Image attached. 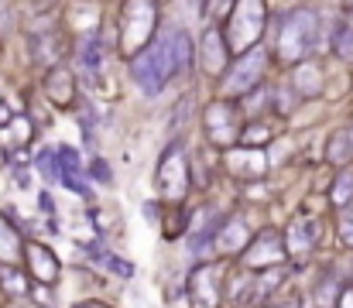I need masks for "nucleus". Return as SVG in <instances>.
I'll return each mask as SVG.
<instances>
[{
	"mask_svg": "<svg viewBox=\"0 0 353 308\" xmlns=\"http://www.w3.org/2000/svg\"><path fill=\"white\" fill-rule=\"evenodd\" d=\"M350 137H353V127H350Z\"/></svg>",
	"mask_w": 353,
	"mask_h": 308,
	"instance_id": "58836bf2",
	"label": "nucleus"
},
{
	"mask_svg": "<svg viewBox=\"0 0 353 308\" xmlns=\"http://www.w3.org/2000/svg\"><path fill=\"white\" fill-rule=\"evenodd\" d=\"M24 264H28V278H34V285L41 288H55L62 278V260L52 247L28 240L24 243Z\"/></svg>",
	"mask_w": 353,
	"mask_h": 308,
	"instance_id": "9b49d317",
	"label": "nucleus"
},
{
	"mask_svg": "<svg viewBox=\"0 0 353 308\" xmlns=\"http://www.w3.org/2000/svg\"><path fill=\"white\" fill-rule=\"evenodd\" d=\"M240 257H243L247 271H254V274H264V271L281 267V264H285V257H288L285 233H281V229H274V226L257 229V233H254V240H250V247H247Z\"/></svg>",
	"mask_w": 353,
	"mask_h": 308,
	"instance_id": "1a4fd4ad",
	"label": "nucleus"
},
{
	"mask_svg": "<svg viewBox=\"0 0 353 308\" xmlns=\"http://www.w3.org/2000/svg\"><path fill=\"white\" fill-rule=\"evenodd\" d=\"M31 55L34 62L41 65H59V55H62V45H59V34L55 31H31Z\"/></svg>",
	"mask_w": 353,
	"mask_h": 308,
	"instance_id": "a211bd4d",
	"label": "nucleus"
},
{
	"mask_svg": "<svg viewBox=\"0 0 353 308\" xmlns=\"http://www.w3.org/2000/svg\"><path fill=\"white\" fill-rule=\"evenodd\" d=\"M319 34V14L312 7H295L285 17H278V34H274V55L285 65L305 62Z\"/></svg>",
	"mask_w": 353,
	"mask_h": 308,
	"instance_id": "f03ea898",
	"label": "nucleus"
},
{
	"mask_svg": "<svg viewBox=\"0 0 353 308\" xmlns=\"http://www.w3.org/2000/svg\"><path fill=\"white\" fill-rule=\"evenodd\" d=\"M264 31H268V3L264 0H236L230 17L223 21V38H227V48L234 59L254 52L261 45Z\"/></svg>",
	"mask_w": 353,
	"mask_h": 308,
	"instance_id": "7ed1b4c3",
	"label": "nucleus"
},
{
	"mask_svg": "<svg viewBox=\"0 0 353 308\" xmlns=\"http://www.w3.org/2000/svg\"><path fill=\"white\" fill-rule=\"evenodd\" d=\"M230 48H227V38H223V28L220 24H206V31L199 34V62L210 76H227V69L234 65L230 62Z\"/></svg>",
	"mask_w": 353,
	"mask_h": 308,
	"instance_id": "f8f14e48",
	"label": "nucleus"
},
{
	"mask_svg": "<svg viewBox=\"0 0 353 308\" xmlns=\"http://www.w3.org/2000/svg\"><path fill=\"white\" fill-rule=\"evenodd\" d=\"M24 254V240L17 233V226L7 223V216L0 212V264H14Z\"/></svg>",
	"mask_w": 353,
	"mask_h": 308,
	"instance_id": "aec40b11",
	"label": "nucleus"
},
{
	"mask_svg": "<svg viewBox=\"0 0 353 308\" xmlns=\"http://www.w3.org/2000/svg\"><path fill=\"white\" fill-rule=\"evenodd\" d=\"M76 62H79V69L86 76H100V69H103V45H100V34L97 31L79 34V41H76Z\"/></svg>",
	"mask_w": 353,
	"mask_h": 308,
	"instance_id": "dca6fc26",
	"label": "nucleus"
},
{
	"mask_svg": "<svg viewBox=\"0 0 353 308\" xmlns=\"http://www.w3.org/2000/svg\"><path fill=\"white\" fill-rule=\"evenodd\" d=\"M292 90H295V86H285V90L278 86V90L271 93V110H274L278 116H292V113H295V106H299V100H302V96H299V93H292Z\"/></svg>",
	"mask_w": 353,
	"mask_h": 308,
	"instance_id": "b1692460",
	"label": "nucleus"
},
{
	"mask_svg": "<svg viewBox=\"0 0 353 308\" xmlns=\"http://www.w3.org/2000/svg\"><path fill=\"white\" fill-rule=\"evenodd\" d=\"M192 38L182 31V28H168V31H158L154 41L137 52L130 59V79L134 86L144 93V96H158L175 76H185L192 69Z\"/></svg>",
	"mask_w": 353,
	"mask_h": 308,
	"instance_id": "f257e3e1",
	"label": "nucleus"
},
{
	"mask_svg": "<svg viewBox=\"0 0 353 308\" xmlns=\"http://www.w3.org/2000/svg\"><path fill=\"white\" fill-rule=\"evenodd\" d=\"M292 86H295L299 96H319L323 93V69H319V62H312V59L299 62L295 72H292Z\"/></svg>",
	"mask_w": 353,
	"mask_h": 308,
	"instance_id": "f3484780",
	"label": "nucleus"
},
{
	"mask_svg": "<svg viewBox=\"0 0 353 308\" xmlns=\"http://www.w3.org/2000/svg\"><path fill=\"white\" fill-rule=\"evenodd\" d=\"M264 69H268V52H264L261 45H257L254 52L234 59V65H230L227 76H223V96H227V100H243V96H250V93L261 86Z\"/></svg>",
	"mask_w": 353,
	"mask_h": 308,
	"instance_id": "0eeeda50",
	"label": "nucleus"
},
{
	"mask_svg": "<svg viewBox=\"0 0 353 308\" xmlns=\"http://www.w3.org/2000/svg\"><path fill=\"white\" fill-rule=\"evenodd\" d=\"M268 308H302V298L295 295V291H288V295H281V298H274Z\"/></svg>",
	"mask_w": 353,
	"mask_h": 308,
	"instance_id": "7c9ffc66",
	"label": "nucleus"
},
{
	"mask_svg": "<svg viewBox=\"0 0 353 308\" xmlns=\"http://www.w3.org/2000/svg\"><path fill=\"white\" fill-rule=\"evenodd\" d=\"M330 203L336 205L340 212H343L347 205H353V168H350V165L336 172V178H333V189H330Z\"/></svg>",
	"mask_w": 353,
	"mask_h": 308,
	"instance_id": "412c9836",
	"label": "nucleus"
},
{
	"mask_svg": "<svg viewBox=\"0 0 353 308\" xmlns=\"http://www.w3.org/2000/svg\"><path fill=\"white\" fill-rule=\"evenodd\" d=\"M10 120H14V116H10V106L0 103V123H10Z\"/></svg>",
	"mask_w": 353,
	"mask_h": 308,
	"instance_id": "f704fd0d",
	"label": "nucleus"
},
{
	"mask_svg": "<svg viewBox=\"0 0 353 308\" xmlns=\"http://www.w3.org/2000/svg\"><path fill=\"white\" fill-rule=\"evenodd\" d=\"M227 260H206L199 267H192L189 274V302L192 308H220L223 305V291H227Z\"/></svg>",
	"mask_w": 353,
	"mask_h": 308,
	"instance_id": "6e6552de",
	"label": "nucleus"
},
{
	"mask_svg": "<svg viewBox=\"0 0 353 308\" xmlns=\"http://www.w3.org/2000/svg\"><path fill=\"white\" fill-rule=\"evenodd\" d=\"M243 127H247V123L240 120V106H236V100L220 96V100H210L203 106V134H206V141H210L213 147H220V151L236 147Z\"/></svg>",
	"mask_w": 353,
	"mask_h": 308,
	"instance_id": "423d86ee",
	"label": "nucleus"
},
{
	"mask_svg": "<svg viewBox=\"0 0 353 308\" xmlns=\"http://www.w3.org/2000/svg\"><path fill=\"white\" fill-rule=\"evenodd\" d=\"M336 308H353V281L343 285V291H340V298H336Z\"/></svg>",
	"mask_w": 353,
	"mask_h": 308,
	"instance_id": "473e14b6",
	"label": "nucleus"
},
{
	"mask_svg": "<svg viewBox=\"0 0 353 308\" xmlns=\"http://www.w3.org/2000/svg\"><path fill=\"white\" fill-rule=\"evenodd\" d=\"M0 161H3V154H0Z\"/></svg>",
	"mask_w": 353,
	"mask_h": 308,
	"instance_id": "ea45409f",
	"label": "nucleus"
},
{
	"mask_svg": "<svg viewBox=\"0 0 353 308\" xmlns=\"http://www.w3.org/2000/svg\"><path fill=\"white\" fill-rule=\"evenodd\" d=\"M347 285V281H343ZM343 285L340 281H333L330 274L316 285V305L319 308H336V298H340V291H343Z\"/></svg>",
	"mask_w": 353,
	"mask_h": 308,
	"instance_id": "a878e982",
	"label": "nucleus"
},
{
	"mask_svg": "<svg viewBox=\"0 0 353 308\" xmlns=\"http://www.w3.org/2000/svg\"><path fill=\"white\" fill-rule=\"evenodd\" d=\"M90 178H97L100 185H114V175H110V165L103 161V158H93L90 161V172H86Z\"/></svg>",
	"mask_w": 353,
	"mask_h": 308,
	"instance_id": "c85d7f7f",
	"label": "nucleus"
},
{
	"mask_svg": "<svg viewBox=\"0 0 353 308\" xmlns=\"http://www.w3.org/2000/svg\"><path fill=\"white\" fill-rule=\"evenodd\" d=\"M41 90H45V96L55 103V106H62V110H69L72 103H76V76H72V69L69 65H52L48 72H45V79H41Z\"/></svg>",
	"mask_w": 353,
	"mask_h": 308,
	"instance_id": "4468645a",
	"label": "nucleus"
},
{
	"mask_svg": "<svg viewBox=\"0 0 353 308\" xmlns=\"http://www.w3.org/2000/svg\"><path fill=\"white\" fill-rule=\"evenodd\" d=\"M223 168H227V175H234L240 182H261L268 175V151L236 144L230 151H223Z\"/></svg>",
	"mask_w": 353,
	"mask_h": 308,
	"instance_id": "9d476101",
	"label": "nucleus"
},
{
	"mask_svg": "<svg viewBox=\"0 0 353 308\" xmlns=\"http://www.w3.org/2000/svg\"><path fill=\"white\" fill-rule=\"evenodd\" d=\"M326 161L336 165V168H347L353 161V137L350 130H333L330 141H326Z\"/></svg>",
	"mask_w": 353,
	"mask_h": 308,
	"instance_id": "6ab92c4d",
	"label": "nucleus"
},
{
	"mask_svg": "<svg viewBox=\"0 0 353 308\" xmlns=\"http://www.w3.org/2000/svg\"><path fill=\"white\" fill-rule=\"evenodd\" d=\"M76 308H110V305H103V302H79Z\"/></svg>",
	"mask_w": 353,
	"mask_h": 308,
	"instance_id": "e433bc0d",
	"label": "nucleus"
},
{
	"mask_svg": "<svg viewBox=\"0 0 353 308\" xmlns=\"http://www.w3.org/2000/svg\"><path fill=\"white\" fill-rule=\"evenodd\" d=\"M340 240H343V247L353 250V223L350 219H340Z\"/></svg>",
	"mask_w": 353,
	"mask_h": 308,
	"instance_id": "72a5a7b5",
	"label": "nucleus"
},
{
	"mask_svg": "<svg viewBox=\"0 0 353 308\" xmlns=\"http://www.w3.org/2000/svg\"><path fill=\"white\" fill-rule=\"evenodd\" d=\"M330 45H333V52H336V59H340V62H353V24L340 21V24L333 28Z\"/></svg>",
	"mask_w": 353,
	"mask_h": 308,
	"instance_id": "4be33fe9",
	"label": "nucleus"
},
{
	"mask_svg": "<svg viewBox=\"0 0 353 308\" xmlns=\"http://www.w3.org/2000/svg\"><path fill=\"white\" fill-rule=\"evenodd\" d=\"M14 31V7L10 0H0V38H7Z\"/></svg>",
	"mask_w": 353,
	"mask_h": 308,
	"instance_id": "c756f323",
	"label": "nucleus"
},
{
	"mask_svg": "<svg viewBox=\"0 0 353 308\" xmlns=\"http://www.w3.org/2000/svg\"><path fill=\"white\" fill-rule=\"evenodd\" d=\"M93 257L107 267V271H114V274H120V278H130L134 274V267L127 264V260H120V257H114V254H103V250H93Z\"/></svg>",
	"mask_w": 353,
	"mask_h": 308,
	"instance_id": "cd10ccee",
	"label": "nucleus"
},
{
	"mask_svg": "<svg viewBox=\"0 0 353 308\" xmlns=\"http://www.w3.org/2000/svg\"><path fill=\"white\" fill-rule=\"evenodd\" d=\"M38 199H41V209H45V212H52V196H48V192H41Z\"/></svg>",
	"mask_w": 353,
	"mask_h": 308,
	"instance_id": "c9c22d12",
	"label": "nucleus"
},
{
	"mask_svg": "<svg viewBox=\"0 0 353 308\" xmlns=\"http://www.w3.org/2000/svg\"><path fill=\"white\" fill-rule=\"evenodd\" d=\"M158 34V0H127L120 7V52L134 59Z\"/></svg>",
	"mask_w": 353,
	"mask_h": 308,
	"instance_id": "39448f33",
	"label": "nucleus"
},
{
	"mask_svg": "<svg viewBox=\"0 0 353 308\" xmlns=\"http://www.w3.org/2000/svg\"><path fill=\"white\" fill-rule=\"evenodd\" d=\"M154 185L161 203L168 205H185L189 192H192V172H189V154L182 141H172L161 158H158V172H154Z\"/></svg>",
	"mask_w": 353,
	"mask_h": 308,
	"instance_id": "20e7f679",
	"label": "nucleus"
},
{
	"mask_svg": "<svg viewBox=\"0 0 353 308\" xmlns=\"http://www.w3.org/2000/svg\"><path fill=\"white\" fill-rule=\"evenodd\" d=\"M343 219H350V223H353V205H347V209H343Z\"/></svg>",
	"mask_w": 353,
	"mask_h": 308,
	"instance_id": "4c0bfd02",
	"label": "nucleus"
},
{
	"mask_svg": "<svg viewBox=\"0 0 353 308\" xmlns=\"http://www.w3.org/2000/svg\"><path fill=\"white\" fill-rule=\"evenodd\" d=\"M250 240H254V226L247 223V216L230 212V216H223V223L216 229V247L213 250L223 254V257H234V254H243L250 247Z\"/></svg>",
	"mask_w": 353,
	"mask_h": 308,
	"instance_id": "ddd939ff",
	"label": "nucleus"
},
{
	"mask_svg": "<svg viewBox=\"0 0 353 308\" xmlns=\"http://www.w3.org/2000/svg\"><path fill=\"white\" fill-rule=\"evenodd\" d=\"M316 236H319V229H316L312 219H305V216L292 219V223L285 226V247H288V257L305 260V257L316 250Z\"/></svg>",
	"mask_w": 353,
	"mask_h": 308,
	"instance_id": "2eb2a0df",
	"label": "nucleus"
},
{
	"mask_svg": "<svg viewBox=\"0 0 353 308\" xmlns=\"http://www.w3.org/2000/svg\"><path fill=\"white\" fill-rule=\"evenodd\" d=\"M271 137H274V130L257 120V123H247V127H243L240 144H247V147H264V144H271Z\"/></svg>",
	"mask_w": 353,
	"mask_h": 308,
	"instance_id": "393cba45",
	"label": "nucleus"
},
{
	"mask_svg": "<svg viewBox=\"0 0 353 308\" xmlns=\"http://www.w3.org/2000/svg\"><path fill=\"white\" fill-rule=\"evenodd\" d=\"M141 212H144V216H148V219H151L154 226H161V209H158V203H154V199L141 205Z\"/></svg>",
	"mask_w": 353,
	"mask_h": 308,
	"instance_id": "2f4dec72",
	"label": "nucleus"
},
{
	"mask_svg": "<svg viewBox=\"0 0 353 308\" xmlns=\"http://www.w3.org/2000/svg\"><path fill=\"white\" fill-rule=\"evenodd\" d=\"M199 7H203V17H206L210 24H216V21H227V17H230L236 0H199Z\"/></svg>",
	"mask_w": 353,
	"mask_h": 308,
	"instance_id": "bb28decb",
	"label": "nucleus"
},
{
	"mask_svg": "<svg viewBox=\"0 0 353 308\" xmlns=\"http://www.w3.org/2000/svg\"><path fill=\"white\" fill-rule=\"evenodd\" d=\"M0 288H3L7 295H28V291H31L28 281H24V274H21L17 267H10V264H0Z\"/></svg>",
	"mask_w": 353,
	"mask_h": 308,
	"instance_id": "5701e85b",
	"label": "nucleus"
}]
</instances>
